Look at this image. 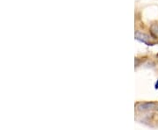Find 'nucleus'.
Here are the masks:
<instances>
[{"mask_svg":"<svg viewBox=\"0 0 158 130\" xmlns=\"http://www.w3.org/2000/svg\"><path fill=\"white\" fill-rule=\"evenodd\" d=\"M156 102L155 101H147V102H141L136 105V110L139 112H148V111H152L156 109L157 107Z\"/></svg>","mask_w":158,"mask_h":130,"instance_id":"1","label":"nucleus"},{"mask_svg":"<svg viewBox=\"0 0 158 130\" xmlns=\"http://www.w3.org/2000/svg\"><path fill=\"white\" fill-rule=\"evenodd\" d=\"M135 36L136 40H140V41L143 42V43L150 44V45L152 44V43H151L152 36H150V35H148V34H145V33H141L140 31H136Z\"/></svg>","mask_w":158,"mask_h":130,"instance_id":"2","label":"nucleus"},{"mask_svg":"<svg viewBox=\"0 0 158 130\" xmlns=\"http://www.w3.org/2000/svg\"><path fill=\"white\" fill-rule=\"evenodd\" d=\"M150 34L155 39H158V24H152L150 27Z\"/></svg>","mask_w":158,"mask_h":130,"instance_id":"3","label":"nucleus"},{"mask_svg":"<svg viewBox=\"0 0 158 130\" xmlns=\"http://www.w3.org/2000/svg\"><path fill=\"white\" fill-rule=\"evenodd\" d=\"M155 88H156V89H158V80H157V81H156V85H155Z\"/></svg>","mask_w":158,"mask_h":130,"instance_id":"4","label":"nucleus"},{"mask_svg":"<svg viewBox=\"0 0 158 130\" xmlns=\"http://www.w3.org/2000/svg\"><path fill=\"white\" fill-rule=\"evenodd\" d=\"M156 110H157V112H158V104H157V107H156Z\"/></svg>","mask_w":158,"mask_h":130,"instance_id":"5","label":"nucleus"}]
</instances>
